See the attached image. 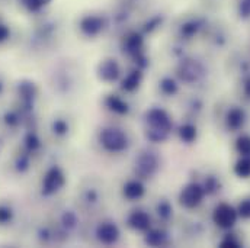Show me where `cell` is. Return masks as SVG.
Masks as SVG:
<instances>
[{"mask_svg":"<svg viewBox=\"0 0 250 248\" xmlns=\"http://www.w3.org/2000/svg\"><path fill=\"white\" fill-rule=\"evenodd\" d=\"M236 221V213L234 210L227 206V205H221L217 210H215V222L221 227H230L233 225Z\"/></svg>","mask_w":250,"mask_h":248,"instance_id":"1","label":"cell"},{"mask_svg":"<svg viewBox=\"0 0 250 248\" xmlns=\"http://www.w3.org/2000/svg\"><path fill=\"white\" fill-rule=\"evenodd\" d=\"M202 197V191L198 186H189L185 189V191L182 193V203H185L187 206L192 208L196 203H199Z\"/></svg>","mask_w":250,"mask_h":248,"instance_id":"2","label":"cell"},{"mask_svg":"<svg viewBox=\"0 0 250 248\" xmlns=\"http://www.w3.org/2000/svg\"><path fill=\"white\" fill-rule=\"evenodd\" d=\"M237 173L240 176H249L250 174V160H242L239 164H237Z\"/></svg>","mask_w":250,"mask_h":248,"instance_id":"3","label":"cell"},{"mask_svg":"<svg viewBox=\"0 0 250 248\" xmlns=\"http://www.w3.org/2000/svg\"><path fill=\"white\" fill-rule=\"evenodd\" d=\"M239 150L243 154H250V139L249 138H240L239 139Z\"/></svg>","mask_w":250,"mask_h":248,"instance_id":"4","label":"cell"},{"mask_svg":"<svg viewBox=\"0 0 250 248\" xmlns=\"http://www.w3.org/2000/svg\"><path fill=\"white\" fill-rule=\"evenodd\" d=\"M240 213L246 218L250 216V200H246L240 205Z\"/></svg>","mask_w":250,"mask_h":248,"instance_id":"5","label":"cell"}]
</instances>
